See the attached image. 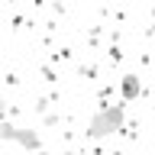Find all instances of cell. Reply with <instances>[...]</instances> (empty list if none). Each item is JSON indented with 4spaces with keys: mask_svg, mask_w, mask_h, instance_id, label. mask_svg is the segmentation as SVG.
Masks as SVG:
<instances>
[{
    "mask_svg": "<svg viewBox=\"0 0 155 155\" xmlns=\"http://www.w3.org/2000/svg\"><path fill=\"white\" fill-rule=\"evenodd\" d=\"M123 107H104L91 116V126H87V136L91 139H104V136H113L116 129H123Z\"/></svg>",
    "mask_w": 155,
    "mask_h": 155,
    "instance_id": "obj_1",
    "label": "cell"
},
{
    "mask_svg": "<svg viewBox=\"0 0 155 155\" xmlns=\"http://www.w3.org/2000/svg\"><path fill=\"white\" fill-rule=\"evenodd\" d=\"M120 94H123V100H136V97L142 94V81H139V74H126L123 81H120Z\"/></svg>",
    "mask_w": 155,
    "mask_h": 155,
    "instance_id": "obj_2",
    "label": "cell"
},
{
    "mask_svg": "<svg viewBox=\"0 0 155 155\" xmlns=\"http://www.w3.org/2000/svg\"><path fill=\"white\" fill-rule=\"evenodd\" d=\"M16 142L23 145V149H29V152H39V133H32V129H19L16 133Z\"/></svg>",
    "mask_w": 155,
    "mask_h": 155,
    "instance_id": "obj_3",
    "label": "cell"
},
{
    "mask_svg": "<svg viewBox=\"0 0 155 155\" xmlns=\"http://www.w3.org/2000/svg\"><path fill=\"white\" fill-rule=\"evenodd\" d=\"M16 133H19L16 126L10 123L7 116H0V142H16Z\"/></svg>",
    "mask_w": 155,
    "mask_h": 155,
    "instance_id": "obj_4",
    "label": "cell"
},
{
    "mask_svg": "<svg viewBox=\"0 0 155 155\" xmlns=\"http://www.w3.org/2000/svg\"><path fill=\"white\" fill-rule=\"evenodd\" d=\"M0 116H7V110H3V100H0Z\"/></svg>",
    "mask_w": 155,
    "mask_h": 155,
    "instance_id": "obj_5",
    "label": "cell"
},
{
    "mask_svg": "<svg viewBox=\"0 0 155 155\" xmlns=\"http://www.w3.org/2000/svg\"><path fill=\"white\" fill-rule=\"evenodd\" d=\"M152 16H155V7H152Z\"/></svg>",
    "mask_w": 155,
    "mask_h": 155,
    "instance_id": "obj_6",
    "label": "cell"
},
{
    "mask_svg": "<svg viewBox=\"0 0 155 155\" xmlns=\"http://www.w3.org/2000/svg\"><path fill=\"white\" fill-rule=\"evenodd\" d=\"M39 155H45V152H39Z\"/></svg>",
    "mask_w": 155,
    "mask_h": 155,
    "instance_id": "obj_7",
    "label": "cell"
}]
</instances>
